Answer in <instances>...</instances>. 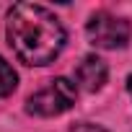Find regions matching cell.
Wrapping results in <instances>:
<instances>
[{"mask_svg":"<svg viewBox=\"0 0 132 132\" xmlns=\"http://www.w3.org/2000/svg\"><path fill=\"white\" fill-rule=\"evenodd\" d=\"M70 132H106V129L98 124H91V122H80V124H73Z\"/></svg>","mask_w":132,"mask_h":132,"instance_id":"8992f818","label":"cell"},{"mask_svg":"<svg viewBox=\"0 0 132 132\" xmlns=\"http://www.w3.org/2000/svg\"><path fill=\"white\" fill-rule=\"evenodd\" d=\"M127 88H129V93H132V75H129V80H127Z\"/></svg>","mask_w":132,"mask_h":132,"instance_id":"52a82bcc","label":"cell"},{"mask_svg":"<svg viewBox=\"0 0 132 132\" xmlns=\"http://www.w3.org/2000/svg\"><path fill=\"white\" fill-rule=\"evenodd\" d=\"M86 34H88V42L93 47L117 49V47H124L127 44V39H129V23L124 18L111 16V13H96L88 21Z\"/></svg>","mask_w":132,"mask_h":132,"instance_id":"3957f363","label":"cell"},{"mask_svg":"<svg viewBox=\"0 0 132 132\" xmlns=\"http://www.w3.org/2000/svg\"><path fill=\"white\" fill-rule=\"evenodd\" d=\"M106 75H109L106 62L98 60V57H93V54L83 57V60L78 62V68H75V80H78L80 88H86V91H98V88L106 83Z\"/></svg>","mask_w":132,"mask_h":132,"instance_id":"277c9868","label":"cell"},{"mask_svg":"<svg viewBox=\"0 0 132 132\" xmlns=\"http://www.w3.org/2000/svg\"><path fill=\"white\" fill-rule=\"evenodd\" d=\"M8 44L23 65H49L65 47V29L60 18L36 3H18L5 21Z\"/></svg>","mask_w":132,"mask_h":132,"instance_id":"6da1fadb","label":"cell"},{"mask_svg":"<svg viewBox=\"0 0 132 132\" xmlns=\"http://www.w3.org/2000/svg\"><path fill=\"white\" fill-rule=\"evenodd\" d=\"M16 86H18V75H16V70L11 68L3 57H0V98L11 96V93L16 91Z\"/></svg>","mask_w":132,"mask_h":132,"instance_id":"5b68a950","label":"cell"},{"mask_svg":"<svg viewBox=\"0 0 132 132\" xmlns=\"http://www.w3.org/2000/svg\"><path fill=\"white\" fill-rule=\"evenodd\" d=\"M75 83H70L68 78H54L49 80V86H44L26 101V111L36 117H57L75 104Z\"/></svg>","mask_w":132,"mask_h":132,"instance_id":"7a4b0ae2","label":"cell"}]
</instances>
